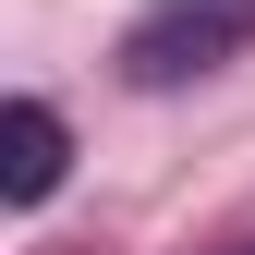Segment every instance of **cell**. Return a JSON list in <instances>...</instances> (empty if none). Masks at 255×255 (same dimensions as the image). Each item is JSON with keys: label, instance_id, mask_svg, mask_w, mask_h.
I'll return each instance as SVG.
<instances>
[{"label": "cell", "instance_id": "3957f363", "mask_svg": "<svg viewBox=\"0 0 255 255\" xmlns=\"http://www.w3.org/2000/svg\"><path fill=\"white\" fill-rule=\"evenodd\" d=\"M219 255H255V231H231V243H219Z\"/></svg>", "mask_w": 255, "mask_h": 255}, {"label": "cell", "instance_id": "6da1fadb", "mask_svg": "<svg viewBox=\"0 0 255 255\" xmlns=\"http://www.w3.org/2000/svg\"><path fill=\"white\" fill-rule=\"evenodd\" d=\"M243 49H255V0H146L122 24V85L170 98V85H195V73H219Z\"/></svg>", "mask_w": 255, "mask_h": 255}, {"label": "cell", "instance_id": "7a4b0ae2", "mask_svg": "<svg viewBox=\"0 0 255 255\" xmlns=\"http://www.w3.org/2000/svg\"><path fill=\"white\" fill-rule=\"evenodd\" d=\"M61 170H73L61 110H49V98H12V110H0V195H12V207H49Z\"/></svg>", "mask_w": 255, "mask_h": 255}]
</instances>
